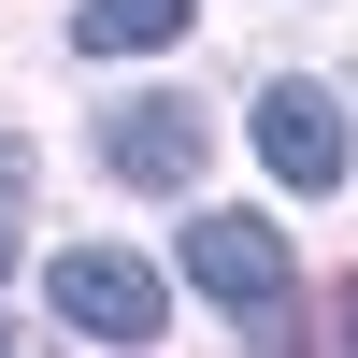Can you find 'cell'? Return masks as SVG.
I'll list each match as a JSON object with an SVG mask.
<instances>
[{
    "label": "cell",
    "mask_w": 358,
    "mask_h": 358,
    "mask_svg": "<svg viewBox=\"0 0 358 358\" xmlns=\"http://www.w3.org/2000/svg\"><path fill=\"white\" fill-rule=\"evenodd\" d=\"M287 273H301V258H287L273 215H201V229H187V287L229 301L244 330H287Z\"/></svg>",
    "instance_id": "1"
},
{
    "label": "cell",
    "mask_w": 358,
    "mask_h": 358,
    "mask_svg": "<svg viewBox=\"0 0 358 358\" xmlns=\"http://www.w3.org/2000/svg\"><path fill=\"white\" fill-rule=\"evenodd\" d=\"M43 301L72 315L86 344H158V315H172V273H143L129 244H72V258L43 273Z\"/></svg>",
    "instance_id": "2"
},
{
    "label": "cell",
    "mask_w": 358,
    "mask_h": 358,
    "mask_svg": "<svg viewBox=\"0 0 358 358\" xmlns=\"http://www.w3.org/2000/svg\"><path fill=\"white\" fill-rule=\"evenodd\" d=\"M15 229H29V143H0V273H15Z\"/></svg>",
    "instance_id": "6"
},
{
    "label": "cell",
    "mask_w": 358,
    "mask_h": 358,
    "mask_svg": "<svg viewBox=\"0 0 358 358\" xmlns=\"http://www.w3.org/2000/svg\"><path fill=\"white\" fill-rule=\"evenodd\" d=\"M72 43L86 57H158V43H187V0H86Z\"/></svg>",
    "instance_id": "5"
},
{
    "label": "cell",
    "mask_w": 358,
    "mask_h": 358,
    "mask_svg": "<svg viewBox=\"0 0 358 358\" xmlns=\"http://www.w3.org/2000/svg\"><path fill=\"white\" fill-rule=\"evenodd\" d=\"M258 158H273V187H344V101H330V86H301V72H287V86H258Z\"/></svg>",
    "instance_id": "3"
},
{
    "label": "cell",
    "mask_w": 358,
    "mask_h": 358,
    "mask_svg": "<svg viewBox=\"0 0 358 358\" xmlns=\"http://www.w3.org/2000/svg\"><path fill=\"white\" fill-rule=\"evenodd\" d=\"M101 172L115 187H187L201 172V101H172V86L158 101H115L101 115Z\"/></svg>",
    "instance_id": "4"
},
{
    "label": "cell",
    "mask_w": 358,
    "mask_h": 358,
    "mask_svg": "<svg viewBox=\"0 0 358 358\" xmlns=\"http://www.w3.org/2000/svg\"><path fill=\"white\" fill-rule=\"evenodd\" d=\"M344 344H358V301H344Z\"/></svg>",
    "instance_id": "7"
}]
</instances>
